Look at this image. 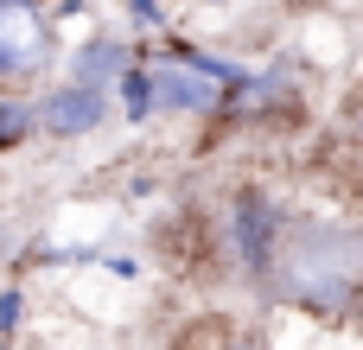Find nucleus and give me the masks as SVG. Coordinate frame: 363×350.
Wrapping results in <instances>:
<instances>
[{
  "instance_id": "nucleus-1",
  "label": "nucleus",
  "mask_w": 363,
  "mask_h": 350,
  "mask_svg": "<svg viewBox=\"0 0 363 350\" xmlns=\"http://www.w3.org/2000/svg\"><path fill=\"white\" fill-rule=\"evenodd\" d=\"M96 121H108V96L102 89H83V83H64V89H51L38 108H32V128H45V134H89Z\"/></svg>"
},
{
  "instance_id": "nucleus-2",
  "label": "nucleus",
  "mask_w": 363,
  "mask_h": 350,
  "mask_svg": "<svg viewBox=\"0 0 363 350\" xmlns=\"http://www.w3.org/2000/svg\"><path fill=\"white\" fill-rule=\"evenodd\" d=\"M230 236H236V255H242V268L262 281V274L274 268V236H281V223H274V204H268L262 191H242V198H236V223H230Z\"/></svg>"
},
{
  "instance_id": "nucleus-3",
  "label": "nucleus",
  "mask_w": 363,
  "mask_h": 350,
  "mask_svg": "<svg viewBox=\"0 0 363 350\" xmlns=\"http://www.w3.org/2000/svg\"><path fill=\"white\" fill-rule=\"evenodd\" d=\"M147 102H160L172 115H211L217 108V83H204L198 70L160 64V70H147Z\"/></svg>"
},
{
  "instance_id": "nucleus-4",
  "label": "nucleus",
  "mask_w": 363,
  "mask_h": 350,
  "mask_svg": "<svg viewBox=\"0 0 363 350\" xmlns=\"http://www.w3.org/2000/svg\"><path fill=\"white\" fill-rule=\"evenodd\" d=\"M128 64H134V51H128L121 38H89V45L70 57V70H77L70 83H83V89H102V96H108V83H121V70H128Z\"/></svg>"
},
{
  "instance_id": "nucleus-5",
  "label": "nucleus",
  "mask_w": 363,
  "mask_h": 350,
  "mask_svg": "<svg viewBox=\"0 0 363 350\" xmlns=\"http://www.w3.org/2000/svg\"><path fill=\"white\" fill-rule=\"evenodd\" d=\"M121 102H128V121H147V115H153V102H147V70H140V64L121 70Z\"/></svg>"
},
{
  "instance_id": "nucleus-6",
  "label": "nucleus",
  "mask_w": 363,
  "mask_h": 350,
  "mask_svg": "<svg viewBox=\"0 0 363 350\" xmlns=\"http://www.w3.org/2000/svg\"><path fill=\"white\" fill-rule=\"evenodd\" d=\"M32 134V102H0V147H19Z\"/></svg>"
},
{
  "instance_id": "nucleus-7",
  "label": "nucleus",
  "mask_w": 363,
  "mask_h": 350,
  "mask_svg": "<svg viewBox=\"0 0 363 350\" xmlns=\"http://www.w3.org/2000/svg\"><path fill=\"white\" fill-rule=\"evenodd\" d=\"M19 312H26V300H19V287H6V293H0V344L19 332Z\"/></svg>"
},
{
  "instance_id": "nucleus-8",
  "label": "nucleus",
  "mask_w": 363,
  "mask_h": 350,
  "mask_svg": "<svg viewBox=\"0 0 363 350\" xmlns=\"http://www.w3.org/2000/svg\"><path fill=\"white\" fill-rule=\"evenodd\" d=\"M134 19H140V26H160V6H153V0H134Z\"/></svg>"
},
{
  "instance_id": "nucleus-9",
  "label": "nucleus",
  "mask_w": 363,
  "mask_h": 350,
  "mask_svg": "<svg viewBox=\"0 0 363 350\" xmlns=\"http://www.w3.org/2000/svg\"><path fill=\"white\" fill-rule=\"evenodd\" d=\"M0 350H6V344H0Z\"/></svg>"
}]
</instances>
